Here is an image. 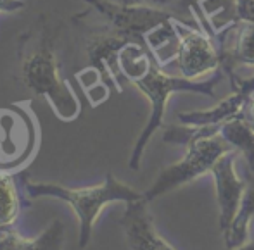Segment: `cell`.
<instances>
[{
	"mask_svg": "<svg viewBox=\"0 0 254 250\" xmlns=\"http://www.w3.org/2000/svg\"><path fill=\"white\" fill-rule=\"evenodd\" d=\"M59 35L61 24L54 23L47 14H40L17 40V64L24 87L47 100L61 121L71 123L80 116L81 103L61 73L57 57Z\"/></svg>",
	"mask_w": 254,
	"mask_h": 250,
	"instance_id": "1",
	"label": "cell"
},
{
	"mask_svg": "<svg viewBox=\"0 0 254 250\" xmlns=\"http://www.w3.org/2000/svg\"><path fill=\"white\" fill-rule=\"evenodd\" d=\"M118 66H120L121 76L130 81L131 85H135L151 102V114H149L147 124L138 135L135 147L131 150L130 160H128V166L133 171L140 169L142 157H144L149 140L163 126L170 95L175 92H195V94H204L213 99L216 95L214 94L216 85L227 76L223 69H216L213 78L206 81L185 80L184 76H171L157 64L152 53L137 42H130L125 45L120 52Z\"/></svg>",
	"mask_w": 254,
	"mask_h": 250,
	"instance_id": "2",
	"label": "cell"
},
{
	"mask_svg": "<svg viewBox=\"0 0 254 250\" xmlns=\"http://www.w3.org/2000/svg\"><path fill=\"white\" fill-rule=\"evenodd\" d=\"M23 187L31 199L52 197L69 203L80 223V238H78L80 249H85L88 245L92 233H94L95 221L104 207L113 202L130 203L144 199L142 192L121 183L120 180L114 178L113 173H107L102 183L92 185V187L69 188L57 183H35L26 178L23 180Z\"/></svg>",
	"mask_w": 254,
	"mask_h": 250,
	"instance_id": "3",
	"label": "cell"
},
{
	"mask_svg": "<svg viewBox=\"0 0 254 250\" xmlns=\"http://www.w3.org/2000/svg\"><path fill=\"white\" fill-rule=\"evenodd\" d=\"M31 100L0 107V173H16L35 157L40 145V128Z\"/></svg>",
	"mask_w": 254,
	"mask_h": 250,
	"instance_id": "4",
	"label": "cell"
},
{
	"mask_svg": "<svg viewBox=\"0 0 254 250\" xmlns=\"http://www.w3.org/2000/svg\"><path fill=\"white\" fill-rule=\"evenodd\" d=\"M73 24L78 30L83 31V47L87 55V69H94L102 81L114 90L116 94L123 92L121 87V73L118 66L120 52L127 44H130V38L113 28L109 23L101 17V21L88 19V12H80L73 16Z\"/></svg>",
	"mask_w": 254,
	"mask_h": 250,
	"instance_id": "5",
	"label": "cell"
},
{
	"mask_svg": "<svg viewBox=\"0 0 254 250\" xmlns=\"http://www.w3.org/2000/svg\"><path fill=\"white\" fill-rule=\"evenodd\" d=\"M232 150L235 149L221 135L192 142L187 145V152H185L184 159L161 171L152 187L147 192H144V199L147 202H152L161 195L168 194L182 185L190 183L202 174L211 173L216 160Z\"/></svg>",
	"mask_w": 254,
	"mask_h": 250,
	"instance_id": "6",
	"label": "cell"
},
{
	"mask_svg": "<svg viewBox=\"0 0 254 250\" xmlns=\"http://www.w3.org/2000/svg\"><path fill=\"white\" fill-rule=\"evenodd\" d=\"M177 31L180 38L177 53V66L180 76L185 80H195L209 71L221 67V59L213 38L201 28H192L177 21Z\"/></svg>",
	"mask_w": 254,
	"mask_h": 250,
	"instance_id": "7",
	"label": "cell"
},
{
	"mask_svg": "<svg viewBox=\"0 0 254 250\" xmlns=\"http://www.w3.org/2000/svg\"><path fill=\"white\" fill-rule=\"evenodd\" d=\"M235 159H237V150H232L221 155L211 169L216 188L218 210H220V230L223 231V235L230 230L246 190V181L239 178L235 171Z\"/></svg>",
	"mask_w": 254,
	"mask_h": 250,
	"instance_id": "8",
	"label": "cell"
},
{
	"mask_svg": "<svg viewBox=\"0 0 254 250\" xmlns=\"http://www.w3.org/2000/svg\"><path fill=\"white\" fill-rule=\"evenodd\" d=\"M214 45L221 59L223 73L235 81V69L241 66H254V21H237L216 35Z\"/></svg>",
	"mask_w": 254,
	"mask_h": 250,
	"instance_id": "9",
	"label": "cell"
},
{
	"mask_svg": "<svg viewBox=\"0 0 254 250\" xmlns=\"http://www.w3.org/2000/svg\"><path fill=\"white\" fill-rule=\"evenodd\" d=\"M147 200L140 199L127 203L120 224L131 250H175L154 226L152 216L147 209Z\"/></svg>",
	"mask_w": 254,
	"mask_h": 250,
	"instance_id": "10",
	"label": "cell"
},
{
	"mask_svg": "<svg viewBox=\"0 0 254 250\" xmlns=\"http://www.w3.org/2000/svg\"><path fill=\"white\" fill-rule=\"evenodd\" d=\"M64 235V224L59 219L52 221L37 238H24L12 228H3L0 230V250H63Z\"/></svg>",
	"mask_w": 254,
	"mask_h": 250,
	"instance_id": "11",
	"label": "cell"
},
{
	"mask_svg": "<svg viewBox=\"0 0 254 250\" xmlns=\"http://www.w3.org/2000/svg\"><path fill=\"white\" fill-rule=\"evenodd\" d=\"M248 100V95L241 94V92H234V94L228 95L227 99H223L220 103H216L211 109L180 112L178 114V121L182 124H194V126H204V124H218V126H221L227 121L241 116Z\"/></svg>",
	"mask_w": 254,
	"mask_h": 250,
	"instance_id": "12",
	"label": "cell"
},
{
	"mask_svg": "<svg viewBox=\"0 0 254 250\" xmlns=\"http://www.w3.org/2000/svg\"><path fill=\"white\" fill-rule=\"evenodd\" d=\"M254 217V173L248 171L246 190L242 195V202L239 212L232 223L230 230L225 233V247L234 249L246 244L249 240V224Z\"/></svg>",
	"mask_w": 254,
	"mask_h": 250,
	"instance_id": "13",
	"label": "cell"
},
{
	"mask_svg": "<svg viewBox=\"0 0 254 250\" xmlns=\"http://www.w3.org/2000/svg\"><path fill=\"white\" fill-rule=\"evenodd\" d=\"M220 135L232 145L237 152L242 153L248 164V171L254 173V130L242 116L221 124Z\"/></svg>",
	"mask_w": 254,
	"mask_h": 250,
	"instance_id": "14",
	"label": "cell"
},
{
	"mask_svg": "<svg viewBox=\"0 0 254 250\" xmlns=\"http://www.w3.org/2000/svg\"><path fill=\"white\" fill-rule=\"evenodd\" d=\"M21 195L14 176L9 173H0V230L12 228L21 214Z\"/></svg>",
	"mask_w": 254,
	"mask_h": 250,
	"instance_id": "15",
	"label": "cell"
},
{
	"mask_svg": "<svg viewBox=\"0 0 254 250\" xmlns=\"http://www.w3.org/2000/svg\"><path fill=\"white\" fill-rule=\"evenodd\" d=\"M221 126L218 124H204V126H194V124H170L164 128L163 140L166 144L185 145L201 138H209L214 135H220Z\"/></svg>",
	"mask_w": 254,
	"mask_h": 250,
	"instance_id": "16",
	"label": "cell"
},
{
	"mask_svg": "<svg viewBox=\"0 0 254 250\" xmlns=\"http://www.w3.org/2000/svg\"><path fill=\"white\" fill-rule=\"evenodd\" d=\"M201 2L202 0H177V3H175L171 12L177 16V19L180 21V23L187 24V26H192V28H201L194 16V12L197 10V7Z\"/></svg>",
	"mask_w": 254,
	"mask_h": 250,
	"instance_id": "17",
	"label": "cell"
},
{
	"mask_svg": "<svg viewBox=\"0 0 254 250\" xmlns=\"http://www.w3.org/2000/svg\"><path fill=\"white\" fill-rule=\"evenodd\" d=\"M113 2L125 3V5H149V7H157V9L173 10L177 0H113Z\"/></svg>",
	"mask_w": 254,
	"mask_h": 250,
	"instance_id": "18",
	"label": "cell"
},
{
	"mask_svg": "<svg viewBox=\"0 0 254 250\" xmlns=\"http://www.w3.org/2000/svg\"><path fill=\"white\" fill-rule=\"evenodd\" d=\"M239 19L254 21V0H237Z\"/></svg>",
	"mask_w": 254,
	"mask_h": 250,
	"instance_id": "19",
	"label": "cell"
},
{
	"mask_svg": "<svg viewBox=\"0 0 254 250\" xmlns=\"http://www.w3.org/2000/svg\"><path fill=\"white\" fill-rule=\"evenodd\" d=\"M232 87H234V92H241V94L251 97V95L254 94V76L248 78V80L235 78V81H232Z\"/></svg>",
	"mask_w": 254,
	"mask_h": 250,
	"instance_id": "20",
	"label": "cell"
},
{
	"mask_svg": "<svg viewBox=\"0 0 254 250\" xmlns=\"http://www.w3.org/2000/svg\"><path fill=\"white\" fill-rule=\"evenodd\" d=\"M26 7L24 0H0V12H17Z\"/></svg>",
	"mask_w": 254,
	"mask_h": 250,
	"instance_id": "21",
	"label": "cell"
},
{
	"mask_svg": "<svg viewBox=\"0 0 254 250\" xmlns=\"http://www.w3.org/2000/svg\"><path fill=\"white\" fill-rule=\"evenodd\" d=\"M241 116L244 117L246 121H248L249 126H251L253 130H254V97H253V95L249 97L248 102H246V105H244V109H242Z\"/></svg>",
	"mask_w": 254,
	"mask_h": 250,
	"instance_id": "22",
	"label": "cell"
},
{
	"mask_svg": "<svg viewBox=\"0 0 254 250\" xmlns=\"http://www.w3.org/2000/svg\"><path fill=\"white\" fill-rule=\"evenodd\" d=\"M225 250H254V237L251 238V240H248L246 244L239 245V247H234V249H228L225 247Z\"/></svg>",
	"mask_w": 254,
	"mask_h": 250,
	"instance_id": "23",
	"label": "cell"
}]
</instances>
